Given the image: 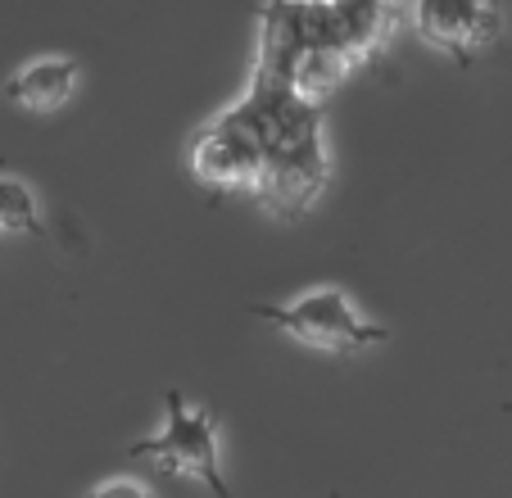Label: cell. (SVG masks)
Masks as SVG:
<instances>
[{"label": "cell", "instance_id": "cell-1", "mask_svg": "<svg viewBox=\"0 0 512 498\" xmlns=\"http://www.w3.org/2000/svg\"><path fill=\"white\" fill-rule=\"evenodd\" d=\"M304 46L300 5H268L259 10V55L245 96L227 114L259 141L263 177L259 204L277 218H300L318 204L331 177V154L322 136L318 105L295 96V59Z\"/></svg>", "mask_w": 512, "mask_h": 498}, {"label": "cell", "instance_id": "cell-2", "mask_svg": "<svg viewBox=\"0 0 512 498\" xmlns=\"http://www.w3.org/2000/svg\"><path fill=\"white\" fill-rule=\"evenodd\" d=\"M250 313L322 354H363V349H377L390 340V326L368 322L340 286H318L290 304H250Z\"/></svg>", "mask_w": 512, "mask_h": 498}, {"label": "cell", "instance_id": "cell-3", "mask_svg": "<svg viewBox=\"0 0 512 498\" xmlns=\"http://www.w3.org/2000/svg\"><path fill=\"white\" fill-rule=\"evenodd\" d=\"M127 453L145 458V462H159V467L173 471V476L200 480V485L218 498H232V489H227V480H223V467H218V426H213V412L182 399L177 390L168 394V403H164V426H159V435L136 440Z\"/></svg>", "mask_w": 512, "mask_h": 498}, {"label": "cell", "instance_id": "cell-4", "mask_svg": "<svg viewBox=\"0 0 512 498\" xmlns=\"http://www.w3.org/2000/svg\"><path fill=\"white\" fill-rule=\"evenodd\" d=\"M191 173L204 191L232 195V191H259L263 177V150L232 114H218L195 132L191 141Z\"/></svg>", "mask_w": 512, "mask_h": 498}, {"label": "cell", "instance_id": "cell-5", "mask_svg": "<svg viewBox=\"0 0 512 498\" xmlns=\"http://www.w3.org/2000/svg\"><path fill=\"white\" fill-rule=\"evenodd\" d=\"M413 28L426 46L445 50L458 64H472L485 46L503 37V10L481 0H422L413 10Z\"/></svg>", "mask_w": 512, "mask_h": 498}, {"label": "cell", "instance_id": "cell-6", "mask_svg": "<svg viewBox=\"0 0 512 498\" xmlns=\"http://www.w3.org/2000/svg\"><path fill=\"white\" fill-rule=\"evenodd\" d=\"M318 23L349 55V64L358 68L377 59L390 28L399 23V10L395 5H377V0H340V5H318Z\"/></svg>", "mask_w": 512, "mask_h": 498}, {"label": "cell", "instance_id": "cell-7", "mask_svg": "<svg viewBox=\"0 0 512 498\" xmlns=\"http://www.w3.org/2000/svg\"><path fill=\"white\" fill-rule=\"evenodd\" d=\"M300 23H304V46H300V59H295V96L318 105V100H327L331 91L345 82V73L354 64H349L345 50L322 32L318 5H300Z\"/></svg>", "mask_w": 512, "mask_h": 498}, {"label": "cell", "instance_id": "cell-8", "mask_svg": "<svg viewBox=\"0 0 512 498\" xmlns=\"http://www.w3.org/2000/svg\"><path fill=\"white\" fill-rule=\"evenodd\" d=\"M73 91H78V64L64 55L32 59L5 82V100L19 109H32V114H50V109L68 105Z\"/></svg>", "mask_w": 512, "mask_h": 498}, {"label": "cell", "instance_id": "cell-9", "mask_svg": "<svg viewBox=\"0 0 512 498\" xmlns=\"http://www.w3.org/2000/svg\"><path fill=\"white\" fill-rule=\"evenodd\" d=\"M41 209L37 195L19 177H0V236H37Z\"/></svg>", "mask_w": 512, "mask_h": 498}, {"label": "cell", "instance_id": "cell-10", "mask_svg": "<svg viewBox=\"0 0 512 498\" xmlns=\"http://www.w3.org/2000/svg\"><path fill=\"white\" fill-rule=\"evenodd\" d=\"M87 498H150V489L136 485V480H105V485H96Z\"/></svg>", "mask_w": 512, "mask_h": 498}]
</instances>
